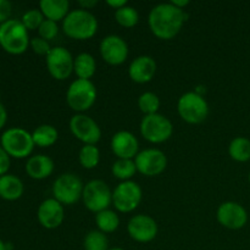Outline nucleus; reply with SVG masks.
Listing matches in <instances>:
<instances>
[{
    "label": "nucleus",
    "instance_id": "nucleus-27",
    "mask_svg": "<svg viewBox=\"0 0 250 250\" xmlns=\"http://www.w3.org/2000/svg\"><path fill=\"white\" fill-rule=\"evenodd\" d=\"M111 172L115 178L125 181H131V178L136 175L137 167L134 160L131 159H117L111 166Z\"/></svg>",
    "mask_w": 250,
    "mask_h": 250
},
{
    "label": "nucleus",
    "instance_id": "nucleus-41",
    "mask_svg": "<svg viewBox=\"0 0 250 250\" xmlns=\"http://www.w3.org/2000/svg\"><path fill=\"white\" fill-rule=\"evenodd\" d=\"M0 250H6V244H5V242H2L1 239H0Z\"/></svg>",
    "mask_w": 250,
    "mask_h": 250
},
{
    "label": "nucleus",
    "instance_id": "nucleus-30",
    "mask_svg": "<svg viewBox=\"0 0 250 250\" xmlns=\"http://www.w3.org/2000/svg\"><path fill=\"white\" fill-rule=\"evenodd\" d=\"M115 20L120 26L132 28L139 22V14L133 6L126 5L115 11Z\"/></svg>",
    "mask_w": 250,
    "mask_h": 250
},
{
    "label": "nucleus",
    "instance_id": "nucleus-8",
    "mask_svg": "<svg viewBox=\"0 0 250 250\" xmlns=\"http://www.w3.org/2000/svg\"><path fill=\"white\" fill-rule=\"evenodd\" d=\"M173 133L172 122L161 114L146 115L141 121V134L146 141L160 144L168 141Z\"/></svg>",
    "mask_w": 250,
    "mask_h": 250
},
{
    "label": "nucleus",
    "instance_id": "nucleus-9",
    "mask_svg": "<svg viewBox=\"0 0 250 250\" xmlns=\"http://www.w3.org/2000/svg\"><path fill=\"white\" fill-rule=\"evenodd\" d=\"M84 207L89 211L98 212L109 209L112 203V192L103 180H92L84 185L82 194Z\"/></svg>",
    "mask_w": 250,
    "mask_h": 250
},
{
    "label": "nucleus",
    "instance_id": "nucleus-28",
    "mask_svg": "<svg viewBox=\"0 0 250 250\" xmlns=\"http://www.w3.org/2000/svg\"><path fill=\"white\" fill-rule=\"evenodd\" d=\"M78 160H80L81 166L87 170L97 167L100 161V151L98 146L93 144H84L78 154Z\"/></svg>",
    "mask_w": 250,
    "mask_h": 250
},
{
    "label": "nucleus",
    "instance_id": "nucleus-38",
    "mask_svg": "<svg viewBox=\"0 0 250 250\" xmlns=\"http://www.w3.org/2000/svg\"><path fill=\"white\" fill-rule=\"evenodd\" d=\"M97 4V0H81V1H78V5L81 6V9L88 10V11H89L90 9H93Z\"/></svg>",
    "mask_w": 250,
    "mask_h": 250
},
{
    "label": "nucleus",
    "instance_id": "nucleus-31",
    "mask_svg": "<svg viewBox=\"0 0 250 250\" xmlns=\"http://www.w3.org/2000/svg\"><path fill=\"white\" fill-rule=\"evenodd\" d=\"M138 107L143 112L144 116L158 114L159 109H160V99H159V97L155 93L146 92L139 95Z\"/></svg>",
    "mask_w": 250,
    "mask_h": 250
},
{
    "label": "nucleus",
    "instance_id": "nucleus-4",
    "mask_svg": "<svg viewBox=\"0 0 250 250\" xmlns=\"http://www.w3.org/2000/svg\"><path fill=\"white\" fill-rule=\"evenodd\" d=\"M0 146L10 156L23 159L31 155L34 148L32 133L21 127H11L4 131L0 138Z\"/></svg>",
    "mask_w": 250,
    "mask_h": 250
},
{
    "label": "nucleus",
    "instance_id": "nucleus-21",
    "mask_svg": "<svg viewBox=\"0 0 250 250\" xmlns=\"http://www.w3.org/2000/svg\"><path fill=\"white\" fill-rule=\"evenodd\" d=\"M39 10L46 20L54 22L63 21L70 12V2L67 0H42Z\"/></svg>",
    "mask_w": 250,
    "mask_h": 250
},
{
    "label": "nucleus",
    "instance_id": "nucleus-17",
    "mask_svg": "<svg viewBox=\"0 0 250 250\" xmlns=\"http://www.w3.org/2000/svg\"><path fill=\"white\" fill-rule=\"evenodd\" d=\"M38 221L44 229H55L63 222L65 219V210L63 205L54 198H49L42 202L37 211Z\"/></svg>",
    "mask_w": 250,
    "mask_h": 250
},
{
    "label": "nucleus",
    "instance_id": "nucleus-33",
    "mask_svg": "<svg viewBox=\"0 0 250 250\" xmlns=\"http://www.w3.org/2000/svg\"><path fill=\"white\" fill-rule=\"evenodd\" d=\"M39 37L45 41H53L59 33V26L58 22H54L51 20H44L43 23L41 24V27L38 28Z\"/></svg>",
    "mask_w": 250,
    "mask_h": 250
},
{
    "label": "nucleus",
    "instance_id": "nucleus-13",
    "mask_svg": "<svg viewBox=\"0 0 250 250\" xmlns=\"http://www.w3.org/2000/svg\"><path fill=\"white\" fill-rule=\"evenodd\" d=\"M71 133L84 144H95L102 138V129L97 121L84 114H76L70 120Z\"/></svg>",
    "mask_w": 250,
    "mask_h": 250
},
{
    "label": "nucleus",
    "instance_id": "nucleus-20",
    "mask_svg": "<svg viewBox=\"0 0 250 250\" xmlns=\"http://www.w3.org/2000/svg\"><path fill=\"white\" fill-rule=\"evenodd\" d=\"M26 172L33 180H44L54 172V161L50 156L37 154L26 163Z\"/></svg>",
    "mask_w": 250,
    "mask_h": 250
},
{
    "label": "nucleus",
    "instance_id": "nucleus-1",
    "mask_svg": "<svg viewBox=\"0 0 250 250\" xmlns=\"http://www.w3.org/2000/svg\"><path fill=\"white\" fill-rule=\"evenodd\" d=\"M186 19L187 16L183 10L178 9L171 2H163L150 10L148 23L154 36L159 39L170 41L180 33Z\"/></svg>",
    "mask_w": 250,
    "mask_h": 250
},
{
    "label": "nucleus",
    "instance_id": "nucleus-40",
    "mask_svg": "<svg viewBox=\"0 0 250 250\" xmlns=\"http://www.w3.org/2000/svg\"><path fill=\"white\" fill-rule=\"evenodd\" d=\"M171 4H173L176 7H178V9L183 10L187 5H189V0H172Z\"/></svg>",
    "mask_w": 250,
    "mask_h": 250
},
{
    "label": "nucleus",
    "instance_id": "nucleus-26",
    "mask_svg": "<svg viewBox=\"0 0 250 250\" xmlns=\"http://www.w3.org/2000/svg\"><path fill=\"white\" fill-rule=\"evenodd\" d=\"M95 224L98 229L103 233H112L120 226V217L112 210L106 209L95 214Z\"/></svg>",
    "mask_w": 250,
    "mask_h": 250
},
{
    "label": "nucleus",
    "instance_id": "nucleus-39",
    "mask_svg": "<svg viewBox=\"0 0 250 250\" xmlns=\"http://www.w3.org/2000/svg\"><path fill=\"white\" fill-rule=\"evenodd\" d=\"M6 120H7L6 107H5L4 104L0 102V129L5 126V124H6Z\"/></svg>",
    "mask_w": 250,
    "mask_h": 250
},
{
    "label": "nucleus",
    "instance_id": "nucleus-11",
    "mask_svg": "<svg viewBox=\"0 0 250 250\" xmlns=\"http://www.w3.org/2000/svg\"><path fill=\"white\" fill-rule=\"evenodd\" d=\"M46 68L53 78L65 81L73 72L75 58L63 46H54L45 56Z\"/></svg>",
    "mask_w": 250,
    "mask_h": 250
},
{
    "label": "nucleus",
    "instance_id": "nucleus-36",
    "mask_svg": "<svg viewBox=\"0 0 250 250\" xmlns=\"http://www.w3.org/2000/svg\"><path fill=\"white\" fill-rule=\"evenodd\" d=\"M10 155L4 150L1 146H0V176L6 175L7 171L10 168Z\"/></svg>",
    "mask_w": 250,
    "mask_h": 250
},
{
    "label": "nucleus",
    "instance_id": "nucleus-6",
    "mask_svg": "<svg viewBox=\"0 0 250 250\" xmlns=\"http://www.w3.org/2000/svg\"><path fill=\"white\" fill-rule=\"evenodd\" d=\"M97 95V88L92 81L77 78L66 92V103L71 109L82 114L94 105Z\"/></svg>",
    "mask_w": 250,
    "mask_h": 250
},
{
    "label": "nucleus",
    "instance_id": "nucleus-15",
    "mask_svg": "<svg viewBox=\"0 0 250 250\" xmlns=\"http://www.w3.org/2000/svg\"><path fill=\"white\" fill-rule=\"evenodd\" d=\"M158 224L149 215L139 214L131 217L127 224V232L133 241L138 243H149L158 236Z\"/></svg>",
    "mask_w": 250,
    "mask_h": 250
},
{
    "label": "nucleus",
    "instance_id": "nucleus-34",
    "mask_svg": "<svg viewBox=\"0 0 250 250\" xmlns=\"http://www.w3.org/2000/svg\"><path fill=\"white\" fill-rule=\"evenodd\" d=\"M29 45L32 46L33 51L38 55H48L49 51L51 50V46L49 44L48 41L41 38V37H34V38L31 39L29 42Z\"/></svg>",
    "mask_w": 250,
    "mask_h": 250
},
{
    "label": "nucleus",
    "instance_id": "nucleus-29",
    "mask_svg": "<svg viewBox=\"0 0 250 250\" xmlns=\"http://www.w3.org/2000/svg\"><path fill=\"white\" fill-rule=\"evenodd\" d=\"M83 248L84 250H109V239L99 229H93L85 234Z\"/></svg>",
    "mask_w": 250,
    "mask_h": 250
},
{
    "label": "nucleus",
    "instance_id": "nucleus-16",
    "mask_svg": "<svg viewBox=\"0 0 250 250\" xmlns=\"http://www.w3.org/2000/svg\"><path fill=\"white\" fill-rule=\"evenodd\" d=\"M100 55L109 65H121L128 56V45L122 37L110 34L103 38L100 43Z\"/></svg>",
    "mask_w": 250,
    "mask_h": 250
},
{
    "label": "nucleus",
    "instance_id": "nucleus-25",
    "mask_svg": "<svg viewBox=\"0 0 250 250\" xmlns=\"http://www.w3.org/2000/svg\"><path fill=\"white\" fill-rule=\"evenodd\" d=\"M229 154L234 161L247 163L250 160V139L246 137H236L229 146Z\"/></svg>",
    "mask_w": 250,
    "mask_h": 250
},
{
    "label": "nucleus",
    "instance_id": "nucleus-5",
    "mask_svg": "<svg viewBox=\"0 0 250 250\" xmlns=\"http://www.w3.org/2000/svg\"><path fill=\"white\" fill-rule=\"evenodd\" d=\"M177 111L181 119L190 125H199L209 115V104L198 92H187L178 99Z\"/></svg>",
    "mask_w": 250,
    "mask_h": 250
},
{
    "label": "nucleus",
    "instance_id": "nucleus-2",
    "mask_svg": "<svg viewBox=\"0 0 250 250\" xmlns=\"http://www.w3.org/2000/svg\"><path fill=\"white\" fill-rule=\"evenodd\" d=\"M62 31L76 41H87L97 33L98 20L88 10H72L62 21Z\"/></svg>",
    "mask_w": 250,
    "mask_h": 250
},
{
    "label": "nucleus",
    "instance_id": "nucleus-22",
    "mask_svg": "<svg viewBox=\"0 0 250 250\" xmlns=\"http://www.w3.org/2000/svg\"><path fill=\"white\" fill-rule=\"evenodd\" d=\"M23 190V183L17 176L10 173L0 176V198L14 202L22 197Z\"/></svg>",
    "mask_w": 250,
    "mask_h": 250
},
{
    "label": "nucleus",
    "instance_id": "nucleus-42",
    "mask_svg": "<svg viewBox=\"0 0 250 250\" xmlns=\"http://www.w3.org/2000/svg\"><path fill=\"white\" fill-rule=\"evenodd\" d=\"M109 250H126V249H124V248H110Z\"/></svg>",
    "mask_w": 250,
    "mask_h": 250
},
{
    "label": "nucleus",
    "instance_id": "nucleus-43",
    "mask_svg": "<svg viewBox=\"0 0 250 250\" xmlns=\"http://www.w3.org/2000/svg\"><path fill=\"white\" fill-rule=\"evenodd\" d=\"M248 178H249V183H250V173H249V177Z\"/></svg>",
    "mask_w": 250,
    "mask_h": 250
},
{
    "label": "nucleus",
    "instance_id": "nucleus-37",
    "mask_svg": "<svg viewBox=\"0 0 250 250\" xmlns=\"http://www.w3.org/2000/svg\"><path fill=\"white\" fill-rule=\"evenodd\" d=\"M106 4L109 5V6H111L112 9H115V11H116V10L126 6L127 1L126 0H106Z\"/></svg>",
    "mask_w": 250,
    "mask_h": 250
},
{
    "label": "nucleus",
    "instance_id": "nucleus-19",
    "mask_svg": "<svg viewBox=\"0 0 250 250\" xmlns=\"http://www.w3.org/2000/svg\"><path fill=\"white\" fill-rule=\"evenodd\" d=\"M155 60L149 55H141L134 59L128 67V75L136 83H148L156 73Z\"/></svg>",
    "mask_w": 250,
    "mask_h": 250
},
{
    "label": "nucleus",
    "instance_id": "nucleus-23",
    "mask_svg": "<svg viewBox=\"0 0 250 250\" xmlns=\"http://www.w3.org/2000/svg\"><path fill=\"white\" fill-rule=\"evenodd\" d=\"M97 71V62L92 54L81 53L75 58L73 72L80 80H90Z\"/></svg>",
    "mask_w": 250,
    "mask_h": 250
},
{
    "label": "nucleus",
    "instance_id": "nucleus-7",
    "mask_svg": "<svg viewBox=\"0 0 250 250\" xmlns=\"http://www.w3.org/2000/svg\"><path fill=\"white\" fill-rule=\"evenodd\" d=\"M83 188L84 185L77 175L70 172L62 173L53 185L54 199L62 205H73L82 198Z\"/></svg>",
    "mask_w": 250,
    "mask_h": 250
},
{
    "label": "nucleus",
    "instance_id": "nucleus-18",
    "mask_svg": "<svg viewBox=\"0 0 250 250\" xmlns=\"http://www.w3.org/2000/svg\"><path fill=\"white\" fill-rule=\"evenodd\" d=\"M111 150L117 159L133 160L139 153V143L133 133L128 131H119L111 138Z\"/></svg>",
    "mask_w": 250,
    "mask_h": 250
},
{
    "label": "nucleus",
    "instance_id": "nucleus-14",
    "mask_svg": "<svg viewBox=\"0 0 250 250\" xmlns=\"http://www.w3.org/2000/svg\"><path fill=\"white\" fill-rule=\"evenodd\" d=\"M216 219L225 229H241L248 222V212L239 203L225 202L217 208Z\"/></svg>",
    "mask_w": 250,
    "mask_h": 250
},
{
    "label": "nucleus",
    "instance_id": "nucleus-10",
    "mask_svg": "<svg viewBox=\"0 0 250 250\" xmlns=\"http://www.w3.org/2000/svg\"><path fill=\"white\" fill-rule=\"evenodd\" d=\"M143 192L141 186L134 181H125L112 192V204L120 212H132L141 204Z\"/></svg>",
    "mask_w": 250,
    "mask_h": 250
},
{
    "label": "nucleus",
    "instance_id": "nucleus-24",
    "mask_svg": "<svg viewBox=\"0 0 250 250\" xmlns=\"http://www.w3.org/2000/svg\"><path fill=\"white\" fill-rule=\"evenodd\" d=\"M32 137H33L34 146H38L41 148H48L58 142L59 132L51 125H41L34 129Z\"/></svg>",
    "mask_w": 250,
    "mask_h": 250
},
{
    "label": "nucleus",
    "instance_id": "nucleus-32",
    "mask_svg": "<svg viewBox=\"0 0 250 250\" xmlns=\"http://www.w3.org/2000/svg\"><path fill=\"white\" fill-rule=\"evenodd\" d=\"M44 20H45V17L42 14L41 10L31 9L24 12L21 22L27 29H38L41 24L43 23Z\"/></svg>",
    "mask_w": 250,
    "mask_h": 250
},
{
    "label": "nucleus",
    "instance_id": "nucleus-3",
    "mask_svg": "<svg viewBox=\"0 0 250 250\" xmlns=\"http://www.w3.org/2000/svg\"><path fill=\"white\" fill-rule=\"evenodd\" d=\"M28 29L20 20H7L0 24V45L14 55L24 53L29 45Z\"/></svg>",
    "mask_w": 250,
    "mask_h": 250
},
{
    "label": "nucleus",
    "instance_id": "nucleus-12",
    "mask_svg": "<svg viewBox=\"0 0 250 250\" xmlns=\"http://www.w3.org/2000/svg\"><path fill=\"white\" fill-rule=\"evenodd\" d=\"M137 171L146 177L161 175L167 166V158L160 149L150 148L142 150L134 158Z\"/></svg>",
    "mask_w": 250,
    "mask_h": 250
},
{
    "label": "nucleus",
    "instance_id": "nucleus-35",
    "mask_svg": "<svg viewBox=\"0 0 250 250\" xmlns=\"http://www.w3.org/2000/svg\"><path fill=\"white\" fill-rule=\"evenodd\" d=\"M12 5L9 0H0V24L6 22L11 15Z\"/></svg>",
    "mask_w": 250,
    "mask_h": 250
}]
</instances>
